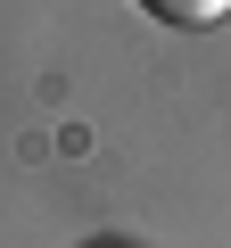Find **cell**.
Instances as JSON below:
<instances>
[{
    "mask_svg": "<svg viewBox=\"0 0 231 248\" xmlns=\"http://www.w3.org/2000/svg\"><path fill=\"white\" fill-rule=\"evenodd\" d=\"M141 9H149L157 25H173V33H206V25L231 17V0H141Z\"/></svg>",
    "mask_w": 231,
    "mask_h": 248,
    "instance_id": "obj_1",
    "label": "cell"
}]
</instances>
